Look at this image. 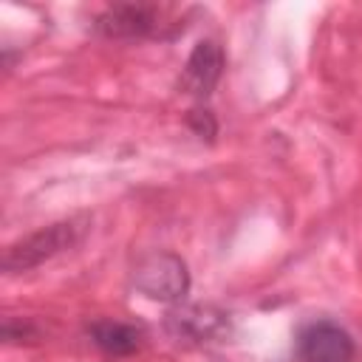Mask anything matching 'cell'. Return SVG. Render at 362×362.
<instances>
[{
  "instance_id": "1",
  "label": "cell",
  "mask_w": 362,
  "mask_h": 362,
  "mask_svg": "<svg viewBox=\"0 0 362 362\" xmlns=\"http://www.w3.org/2000/svg\"><path fill=\"white\" fill-rule=\"evenodd\" d=\"M133 283L150 300L175 303L189 288V272H187V266H184V260L178 255H173V252H156V255L144 257L136 266Z\"/></svg>"
},
{
  "instance_id": "2",
  "label": "cell",
  "mask_w": 362,
  "mask_h": 362,
  "mask_svg": "<svg viewBox=\"0 0 362 362\" xmlns=\"http://www.w3.org/2000/svg\"><path fill=\"white\" fill-rule=\"evenodd\" d=\"M79 223L76 221H59V223H51L28 238H23L20 243H11L3 255V269L6 272H23V269H31L48 257H54L57 252L68 249L76 235H79Z\"/></svg>"
},
{
  "instance_id": "3",
  "label": "cell",
  "mask_w": 362,
  "mask_h": 362,
  "mask_svg": "<svg viewBox=\"0 0 362 362\" xmlns=\"http://www.w3.org/2000/svg\"><path fill=\"white\" fill-rule=\"evenodd\" d=\"M297 351L303 362H351L356 348L342 325L331 320H317L300 331Z\"/></svg>"
},
{
  "instance_id": "4",
  "label": "cell",
  "mask_w": 362,
  "mask_h": 362,
  "mask_svg": "<svg viewBox=\"0 0 362 362\" xmlns=\"http://www.w3.org/2000/svg\"><path fill=\"white\" fill-rule=\"evenodd\" d=\"M221 71H223V51L215 42L204 40V42H198L192 48V54H189V59L184 65L181 88L187 93L198 96V99H206L215 90V85L221 79Z\"/></svg>"
},
{
  "instance_id": "5",
  "label": "cell",
  "mask_w": 362,
  "mask_h": 362,
  "mask_svg": "<svg viewBox=\"0 0 362 362\" xmlns=\"http://www.w3.org/2000/svg\"><path fill=\"white\" fill-rule=\"evenodd\" d=\"M99 31L107 37H147L156 34V17L147 6H116L99 17Z\"/></svg>"
},
{
  "instance_id": "6",
  "label": "cell",
  "mask_w": 362,
  "mask_h": 362,
  "mask_svg": "<svg viewBox=\"0 0 362 362\" xmlns=\"http://www.w3.org/2000/svg\"><path fill=\"white\" fill-rule=\"evenodd\" d=\"M90 339L110 356H127V354L139 351L141 331L136 325H127L119 320H99L90 325Z\"/></svg>"
},
{
  "instance_id": "7",
  "label": "cell",
  "mask_w": 362,
  "mask_h": 362,
  "mask_svg": "<svg viewBox=\"0 0 362 362\" xmlns=\"http://www.w3.org/2000/svg\"><path fill=\"white\" fill-rule=\"evenodd\" d=\"M221 314L209 317V308H181L175 314H170V328L175 337H184V339H204V337H212L221 325L218 320Z\"/></svg>"
},
{
  "instance_id": "8",
  "label": "cell",
  "mask_w": 362,
  "mask_h": 362,
  "mask_svg": "<svg viewBox=\"0 0 362 362\" xmlns=\"http://www.w3.org/2000/svg\"><path fill=\"white\" fill-rule=\"evenodd\" d=\"M189 124H195V130H198V136L204 139H212L215 136V122H212V116H209V110H192L189 113Z\"/></svg>"
}]
</instances>
